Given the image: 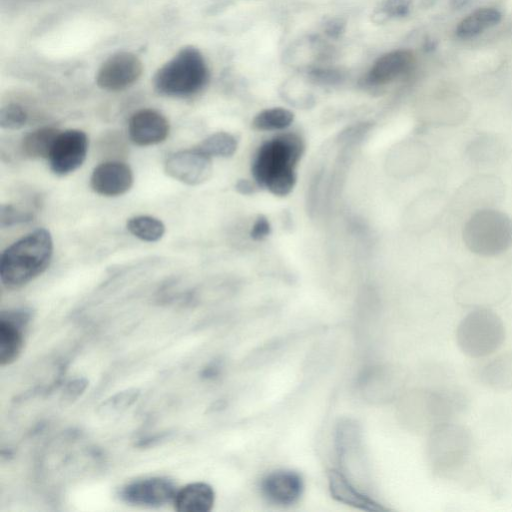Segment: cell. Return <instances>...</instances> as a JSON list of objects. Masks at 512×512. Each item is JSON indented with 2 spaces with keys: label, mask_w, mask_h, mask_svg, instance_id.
<instances>
[{
  "label": "cell",
  "mask_w": 512,
  "mask_h": 512,
  "mask_svg": "<svg viewBox=\"0 0 512 512\" xmlns=\"http://www.w3.org/2000/svg\"><path fill=\"white\" fill-rule=\"evenodd\" d=\"M303 150V141L292 133L279 135L262 144L252 164L256 183L274 195L289 194L296 183L295 167Z\"/></svg>",
  "instance_id": "obj_1"
},
{
  "label": "cell",
  "mask_w": 512,
  "mask_h": 512,
  "mask_svg": "<svg viewBox=\"0 0 512 512\" xmlns=\"http://www.w3.org/2000/svg\"><path fill=\"white\" fill-rule=\"evenodd\" d=\"M461 236L471 253L495 257L512 247V219L495 207L479 209L468 215Z\"/></svg>",
  "instance_id": "obj_4"
},
{
  "label": "cell",
  "mask_w": 512,
  "mask_h": 512,
  "mask_svg": "<svg viewBox=\"0 0 512 512\" xmlns=\"http://www.w3.org/2000/svg\"><path fill=\"white\" fill-rule=\"evenodd\" d=\"M88 386L85 378H76L67 383L61 395V402L70 405L76 401Z\"/></svg>",
  "instance_id": "obj_31"
},
{
  "label": "cell",
  "mask_w": 512,
  "mask_h": 512,
  "mask_svg": "<svg viewBox=\"0 0 512 512\" xmlns=\"http://www.w3.org/2000/svg\"><path fill=\"white\" fill-rule=\"evenodd\" d=\"M413 0H382L372 13V20L377 24L400 19L410 15Z\"/></svg>",
  "instance_id": "obj_28"
},
{
  "label": "cell",
  "mask_w": 512,
  "mask_h": 512,
  "mask_svg": "<svg viewBox=\"0 0 512 512\" xmlns=\"http://www.w3.org/2000/svg\"><path fill=\"white\" fill-rule=\"evenodd\" d=\"M328 482L331 495L339 502L367 511L384 510L373 499L358 491L339 471H329Z\"/></svg>",
  "instance_id": "obj_20"
},
{
  "label": "cell",
  "mask_w": 512,
  "mask_h": 512,
  "mask_svg": "<svg viewBox=\"0 0 512 512\" xmlns=\"http://www.w3.org/2000/svg\"><path fill=\"white\" fill-rule=\"evenodd\" d=\"M506 337L501 317L490 308H474L456 328V342L470 358L487 357L503 345Z\"/></svg>",
  "instance_id": "obj_6"
},
{
  "label": "cell",
  "mask_w": 512,
  "mask_h": 512,
  "mask_svg": "<svg viewBox=\"0 0 512 512\" xmlns=\"http://www.w3.org/2000/svg\"><path fill=\"white\" fill-rule=\"evenodd\" d=\"M501 19V12L494 7L478 8L458 23L455 34L460 39H471L494 27Z\"/></svg>",
  "instance_id": "obj_22"
},
{
  "label": "cell",
  "mask_w": 512,
  "mask_h": 512,
  "mask_svg": "<svg viewBox=\"0 0 512 512\" xmlns=\"http://www.w3.org/2000/svg\"><path fill=\"white\" fill-rule=\"evenodd\" d=\"M473 446L472 433L466 426L452 421L435 427L427 444L432 472L444 478L456 474L469 461Z\"/></svg>",
  "instance_id": "obj_5"
},
{
  "label": "cell",
  "mask_w": 512,
  "mask_h": 512,
  "mask_svg": "<svg viewBox=\"0 0 512 512\" xmlns=\"http://www.w3.org/2000/svg\"><path fill=\"white\" fill-rule=\"evenodd\" d=\"M196 147L211 158L214 156L229 157L237 149V140L227 132H216L208 136Z\"/></svg>",
  "instance_id": "obj_27"
},
{
  "label": "cell",
  "mask_w": 512,
  "mask_h": 512,
  "mask_svg": "<svg viewBox=\"0 0 512 512\" xmlns=\"http://www.w3.org/2000/svg\"><path fill=\"white\" fill-rule=\"evenodd\" d=\"M88 146L89 140L84 131H60L47 158L51 171L58 176H65L77 170L86 159Z\"/></svg>",
  "instance_id": "obj_9"
},
{
  "label": "cell",
  "mask_w": 512,
  "mask_h": 512,
  "mask_svg": "<svg viewBox=\"0 0 512 512\" xmlns=\"http://www.w3.org/2000/svg\"><path fill=\"white\" fill-rule=\"evenodd\" d=\"M141 391L129 388L106 398L97 407V414L104 418L117 416L129 409L139 398Z\"/></svg>",
  "instance_id": "obj_25"
},
{
  "label": "cell",
  "mask_w": 512,
  "mask_h": 512,
  "mask_svg": "<svg viewBox=\"0 0 512 512\" xmlns=\"http://www.w3.org/2000/svg\"><path fill=\"white\" fill-rule=\"evenodd\" d=\"M215 492L205 482H192L177 489L173 506L178 512H208L213 508Z\"/></svg>",
  "instance_id": "obj_19"
},
{
  "label": "cell",
  "mask_w": 512,
  "mask_h": 512,
  "mask_svg": "<svg viewBox=\"0 0 512 512\" xmlns=\"http://www.w3.org/2000/svg\"><path fill=\"white\" fill-rule=\"evenodd\" d=\"M176 491L172 480L153 476L125 484L119 490V497L129 505L155 508L173 502Z\"/></svg>",
  "instance_id": "obj_10"
},
{
  "label": "cell",
  "mask_w": 512,
  "mask_h": 512,
  "mask_svg": "<svg viewBox=\"0 0 512 512\" xmlns=\"http://www.w3.org/2000/svg\"><path fill=\"white\" fill-rule=\"evenodd\" d=\"M465 154L476 166H494L506 156V146L497 135L483 133L468 142Z\"/></svg>",
  "instance_id": "obj_18"
},
{
  "label": "cell",
  "mask_w": 512,
  "mask_h": 512,
  "mask_svg": "<svg viewBox=\"0 0 512 512\" xmlns=\"http://www.w3.org/2000/svg\"><path fill=\"white\" fill-rule=\"evenodd\" d=\"M479 381L494 391L512 389V351L503 353L485 365L478 374Z\"/></svg>",
  "instance_id": "obj_21"
},
{
  "label": "cell",
  "mask_w": 512,
  "mask_h": 512,
  "mask_svg": "<svg viewBox=\"0 0 512 512\" xmlns=\"http://www.w3.org/2000/svg\"><path fill=\"white\" fill-rule=\"evenodd\" d=\"M505 196L503 181L496 175L478 174L468 178L455 191L449 205L466 214L495 207Z\"/></svg>",
  "instance_id": "obj_7"
},
{
  "label": "cell",
  "mask_w": 512,
  "mask_h": 512,
  "mask_svg": "<svg viewBox=\"0 0 512 512\" xmlns=\"http://www.w3.org/2000/svg\"><path fill=\"white\" fill-rule=\"evenodd\" d=\"M30 320L26 309L3 311L0 316V365L15 362L22 353L25 330Z\"/></svg>",
  "instance_id": "obj_13"
},
{
  "label": "cell",
  "mask_w": 512,
  "mask_h": 512,
  "mask_svg": "<svg viewBox=\"0 0 512 512\" xmlns=\"http://www.w3.org/2000/svg\"><path fill=\"white\" fill-rule=\"evenodd\" d=\"M53 255V240L47 229L39 228L23 236L0 257V279L8 289H19L41 275Z\"/></svg>",
  "instance_id": "obj_2"
},
{
  "label": "cell",
  "mask_w": 512,
  "mask_h": 512,
  "mask_svg": "<svg viewBox=\"0 0 512 512\" xmlns=\"http://www.w3.org/2000/svg\"><path fill=\"white\" fill-rule=\"evenodd\" d=\"M293 113L285 108L275 107L259 112L253 119L252 125L261 131L282 130L293 122Z\"/></svg>",
  "instance_id": "obj_26"
},
{
  "label": "cell",
  "mask_w": 512,
  "mask_h": 512,
  "mask_svg": "<svg viewBox=\"0 0 512 512\" xmlns=\"http://www.w3.org/2000/svg\"><path fill=\"white\" fill-rule=\"evenodd\" d=\"M342 26L343 24H341L339 21L336 22V21H331L328 25H327V28H326V32L330 35V36H333V37H336L340 34V32L342 31Z\"/></svg>",
  "instance_id": "obj_34"
},
{
  "label": "cell",
  "mask_w": 512,
  "mask_h": 512,
  "mask_svg": "<svg viewBox=\"0 0 512 512\" xmlns=\"http://www.w3.org/2000/svg\"><path fill=\"white\" fill-rule=\"evenodd\" d=\"M133 181V172L128 164L110 160L94 168L90 177V186L99 195L117 197L127 193Z\"/></svg>",
  "instance_id": "obj_14"
},
{
  "label": "cell",
  "mask_w": 512,
  "mask_h": 512,
  "mask_svg": "<svg viewBox=\"0 0 512 512\" xmlns=\"http://www.w3.org/2000/svg\"><path fill=\"white\" fill-rule=\"evenodd\" d=\"M33 212L24 211L12 204H2L0 212V225L2 228L32 221Z\"/></svg>",
  "instance_id": "obj_30"
},
{
  "label": "cell",
  "mask_w": 512,
  "mask_h": 512,
  "mask_svg": "<svg viewBox=\"0 0 512 512\" xmlns=\"http://www.w3.org/2000/svg\"><path fill=\"white\" fill-rule=\"evenodd\" d=\"M164 171L169 177L181 183L195 186L210 178L212 160L197 147L181 150L166 159Z\"/></svg>",
  "instance_id": "obj_12"
},
{
  "label": "cell",
  "mask_w": 512,
  "mask_h": 512,
  "mask_svg": "<svg viewBox=\"0 0 512 512\" xmlns=\"http://www.w3.org/2000/svg\"><path fill=\"white\" fill-rule=\"evenodd\" d=\"M170 125L159 111L145 108L136 111L129 119L130 140L138 146L159 144L168 137Z\"/></svg>",
  "instance_id": "obj_15"
},
{
  "label": "cell",
  "mask_w": 512,
  "mask_h": 512,
  "mask_svg": "<svg viewBox=\"0 0 512 512\" xmlns=\"http://www.w3.org/2000/svg\"><path fill=\"white\" fill-rule=\"evenodd\" d=\"M413 64L414 56L408 50L388 52L373 63L362 82L368 87L387 85L410 72Z\"/></svg>",
  "instance_id": "obj_17"
},
{
  "label": "cell",
  "mask_w": 512,
  "mask_h": 512,
  "mask_svg": "<svg viewBox=\"0 0 512 512\" xmlns=\"http://www.w3.org/2000/svg\"><path fill=\"white\" fill-rule=\"evenodd\" d=\"M126 226L133 236L146 242H156L165 233L163 222L149 215L134 216L127 221Z\"/></svg>",
  "instance_id": "obj_24"
},
{
  "label": "cell",
  "mask_w": 512,
  "mask_h": 512,
  "mask_svg": "<svg viewBox=\"0 0 512 512\" xmlns=\"http://www.w3.org/2000/svg\"><path fill=\"white\" fill-rule=\"evenodd\" d=\"M235 187L239 193L244 194V195L251 194L255 190L253 184L246 179L239 180L236 183Z\"/></svg>",
  "instance_id": "obj_33"
},
{
  "label": "cell",
  "mask_w": 512,
  "mask_h": 512,
  "mask_svg": "<svg viewBox=\"0 0 512 512\" xmlns=\"http://www.w3.org/2000/svg\"><path fill=\"white\" fill-rule=\"evenodd\" d=\"M142 71V62L135 54L120 51L109 56L101 64L96 74V83L106 91H122L132 86Z\"/></svg>",
  "instance_id": "obj_11"
},
{
  "label": "cell",
  "mask_w": 512,
  "mask_h": 512,
  "mask_svg": "<svg viewBox=\"0 0 512 512\" xmlns=\"http://www.w3.org/2000/svg\"><path fill=\"white\" fill-rule=\"evenodd\" d=\"M28 121L26 109L18 103H9L1 108L0 126L4 129L22 128Z\"/></svg>",
  "instance_id": "obj_29"
},
{
  "label": "cell",
  "mask_w": 512,
  "mask_h": 512,
  "mask_svg": "<svg viewBox=\"0 0 512 512\" xmlns=\"http://www.w3.org/2000/svg\"><path fill=\"white\" fill-rule=\"evenodd\" d=\"M304 489L301 476L291 470H276L262 478L260 490L272 504L289 506L296 503Z\"/></svg>",
  "instance_id": "obj_16"
},
{
  "label": "cell",
  "mask_w": 512,
  "mask_h": 512,
  "mask_svg": "<svg viewBox=\"0 0 512 512\" xmlns=\"http://www.w3.org/2000/svg\"><path fill=\"white\" fill-rule=\"evenodd\" d=\"M60 130L41 127L26 134L21 142L22 153L32 159H47Z\"/></svg>",
  "instance_id": "obj_23"
},
{
  "label": "cell",
  "mask_w": 512,
  "mask_h": 512,
  "mask_svg": "<svg viewBox=\"0 0 512 512\" xmlns=\"http://www.w3.org/2000/svg\"><path fill=\"white\" fill-rule=\"evenodd\" d=\"M509 291V283L503 277L483 274L461 281L455 289V299L462 306L489 308L502 302Z\"/></svg>",
  "instance_id": "obj_8"
},
{
  "label": "cell",
  "mask_w": 512,
  "mask_h": 512,
  "mask_svg": "<svg viewBox=\"0 0 512 512\" xmlns=\"http://www.w3.org/2000/svg\"><path fill=\"white\" fill-rule=\"evenodd\" d=\"M209 81V69L202 53L193 46L180 49L153 77L157 93L186 98L198 94Z\"/></svg>",
  "instance_id": "obj_3"
},
{
  "label": "cell",
  "mask_w": 512,
  "mask_h": 512,
  "mask_svg": "<svg viewBox=\"0 0 512 512\" xmlns=\"http://www.w3.org/2000/svg\"><path fill=\"white\" fill-rule=\"evenodd\" d=\"M466 1H469V0H453V2H455V7H460L462 5H465V2Z\"/></svg>",
  "instance_id": "obj_35"
},
{
  "label": "cell",
  "mask_w": 512,
  "mask_h": 512,
  "mask_svg": "<svg viewBox=\"0 0 512 512\" xmlns=\"http://www.w3.org/2000/svg\"><path fill=\"white\" fill-rule=\"evenodd\" d=\"M270 231L271 226L268 219L259 215L251 228L250 236L254 240H262L270 234Z\"/></svg>",
  "instance_id": "obj_32"
}]
</instances>
